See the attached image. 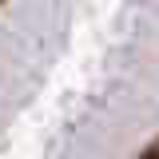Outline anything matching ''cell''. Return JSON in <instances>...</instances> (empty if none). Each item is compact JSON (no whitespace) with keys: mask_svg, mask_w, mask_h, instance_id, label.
Masks as SVG:
<instances>
[{"mask_svg":"<svg viewBox=\"0 0 159 159\" xmlns=\"http://www.w3.org/2000/svg\"><path fill=\"white\" fill-rule=\"evenodd\" d=\"M139 159H159V139H155V143H151V147H147V151H143Z\"/></svg>","mask_w":159,"mask_h":159,"instance_id":"1","label":"cell"}]
</instances>
